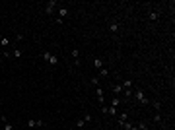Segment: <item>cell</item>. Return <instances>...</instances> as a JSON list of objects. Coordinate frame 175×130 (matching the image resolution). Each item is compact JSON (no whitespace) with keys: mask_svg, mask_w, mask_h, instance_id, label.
<instances>
[{"mask_svg":"<svg viewBox=\"0 0 175 130\" xmlns=\"http://www.w3.org/2000/svg\"><path fill=\"white\" fill-rule=\"evenodd\" d=\"M136 128H138V130H150V128H148V126H146V124H144V122H140V124H138Z\"/></svg>","mask_w":175,"mask_h":130,"instance_id":"24","label":"cell"},{"mask_svg":"<svg viewBox=\"0 0 175 130\" xmlns=\"http://www.w3.org/2000/svg\"><path fill=\"white\" fill-rule=\"evenodd\" d=\"M111 105H113V107H119V105H121V99H119V97L111 99Z\"/></svg>","mask_w":175,"mask_h":130,"instance_id":"18","label":"cell"},{"mask_svg":"<svg viewBox=\"0 0 175 130\" xmlns=\"http://www.w3.org/2000/svg\"><path fill=\"white\" fill-rule=\"evenodd\" d=\"M129 130H138V128H136V126H134V124H132V126H131V128H129Z\"/></svg>","mask_w":175,"mask_h":130,"instance_id":"25","label":"cell"},{"mask_svg":"<svg viewBox=\"0 0 175 130\" xmlns=\"http://www.w3.org/2000/svg\"><path fill=\"white\" fill-rule=\"evenodd\" d=\"M72 58H74V64L80 66V53H78V49H72Z\"/></svg>","mask_w":175,"mask_h":130,"instance_id":"9","label":"cell"},{"mask_svg":"<svg viewBox=\"0 0 175 130\" xmlns=\"http://www.w3.org/2000/svg\"><path fill=\"white\" fill-rule=\"evenodd\" d=\"M99 76L101 78H109V70H107V68H101V70H99Z\"/></svg>","mask_w":175,"mask_h":130,"instance_id":"14","label":"cell"},{"mask_svg":"<svg viewBox=\"0 0 175 130\" xmlns=\"http://www.w3.org/2000/svg\"><path fill=\"white\" fill-rule=\"evenodd\" d=\"M95 95H97V103L99 105H105V95H103V89H101V87L95 89Z\"/></svg>","mask_w":175,"mask_h":130,"instance_id":"6","label":"cell"},{"mask_svg":"<svg viewBox=\"0 0 175 130\" xmlns=\"http://www.w3.org/2000/svg\"><path fill=\"white\" fill-rule=\"evenodd\" d=\"M91 84H93L95 87H99V78H97V76H93V78H91Z\"/></svg>","mask_w":175,"mask_h":130,"instance_id":"22","label":"cell"},{"mask_svg":"<svg viewBox=\"0 0 175 130\" xmlns=\"http://www.w3.org/2000/svg\"><path fill=\"white\" fill-rule=\"evenodd\" d=\"M93 66H95L97 70H101V68H103V60H101V58H93Z\"/></svg>","mask_w":175,"mask_h":130,"instance_id":"12","label":"cell"},{"mask_svg":"<svg viewBox=\"0 0 175 130\" xmlns=\"http://www.w3.org/2000/svg\"><path fill=\"white\" fill-rule=\"evenodd\" d=\"M82 119H84V122H91V115H89V113H84V117H82Z\"/></svg>","mask_w":175,"mask_h":130,"instance_id":"17","label":"cell"},{"mask_svg":"<svg viewBox=\"0 0 175 130\" xmlns=\"http://www.w3.org/2000/svg\"><path fill=\"white\" fill-rule=\"evenodd\" d=\"M121 91H123V86H121V84L113 86V93H121Z\"/></svg>","mask_w":175,"mask_h":130,"instance_id":"16","label":"cell"},{"mask_svg":"<svg viewBox=\"0 0 175 130\" xmlns=\"http://www.w3.org/2000/svg\"><path fill=\"white\" fill-rule=\"evenodd\" d=\"M127 120H129V115H127V113H121V115H119V124L127 122Z\"/></svg>","mask_w":175,"mask_h":130,"instance_id":"13","label":"cell"},{"mask_svg":"<svg viewBox=\"0 0 175 130\" xmlns=\"http://www.w3.org/2000/svg\"><path fill=\"white\" fill-rule=\"evenodd\" d=\"M121 86H123V89H132V86H134V82H132V80H125V82H123Z\"/></svg>","mask_w":175,"mask_h":130,"instance_id":"10","label":"cell"},{"mask_svg":"<svg viewBox=\"0 0 175 130\" xmlns=\"http://www.w3.org/2000/svg\"><path fill=\"white\" fill-rule=\"evenodd\" d=\"M41 58H43L45 62H49L53 68H56V66H58V56H56V54H53V53H47V51H45V53H41Z\"/></svg>","mask_w":175,"mask_h":130,"instance_id":"1","label":"cell"},{"mask_svg":"<svg viewBox=\"0 0 175 130\" xmlns=\"http://www.w3.org/2000/svg\"><path fill=\"white\" fill-rule=\"evenodd\" d=\"M25 124H27V128H41V126H45V120H41V119H29Z\"/></svg>","mask_w":175,"mask_h":130,"instance_id":"4","label":"cell"},{"mask_svg":"<svg viewBox=\"0 0 175 130\" xmlns=\"http://www.w3.org/2000/svg\"><path fill=\"white\" fill-rule=\"evenodd\" d=\"M152 107L156 109V111H160V109H162V103H160V101H152Z\"/></svg>","mask_w":175,"mask_h":130,"instance_id":"20","label":"cell"},{"mask_svg":"<svg viewBox=\"0 0 175 130\" xmlns=\"http://www.w3.org/2000/svg\"><path fill=\"white\" fill-rule=\"evenodd\" d=\"M148 20H152V22H158V20H160V12H158V10H152L150 14H148Z\"/></svg>","mask_w":175,"mask_h":130,"instance_id":"7","label":"cell"},{"mask_svg":"<svg viewBox=\"0 0 175 130\" xmlns=\"http://www.w3.org/2000/svg\"><path fill=\"white\" fill-rule=\"evenodd\" d=\"M0 130H14V126H12L10 122H4V126H2Z\"/></svg>","mask_w":175,"mask_h":130,"instance_id":"21","label":"cell"},{"mask_svg":"<svg viewBox=\"0 0 175 130\" xmlns=\"http://www.w3.org/2000/svg\"><path fill=\"white\" fill-rule=\"evenodd\" d=\"M68 16H70V10H68L66 6H60V8H58V18L55 20V23H58V25H60V23L64 22Z\"/></svg>","mask_w":175,"mask_h":130,"instance_id":"2","label":"cell"},{"mask_svg":"<svg viewBox=\"0 0 175 130\" xmlns=\"http://www.w3.org/2000/svg\"><path fill=\"white\" fill-rule=\"evenodd\" d=\"M109 31L111 33H117V31H119V22H111L109 23Z\"/></svg>","mask_w":175,"mask_h":130,"instance_id":"11","label":"cell"},{"mask_svg":"<svg viewBox=\"0 0 175 130\" xmlns=\"http://www.w3.org/2000/svg\"><path fill=\"white\" fill-rule=\"evenodd\" d=\"M76 126H78V128H84V126H86L84 119H78V120H76Z\"/></svg>","mask_w":175,"mask_h":130,"instance_id":"19","label":"cell"},{"mask_svg":"<svg viewBox=\"0 0 175 130\" xmlns=\"http://www.w3.org/2000/svg\"><path fill=\"white\" fill-rule=\"evenodd\" d=\"M132 93H134L132 89H125V97H129V99H131V97H132Z\"/></svg>","mask_w":175,"mask_h":130,"instance_id":"23","label":"cell"},{"mask_svg":"<svg viewBox=\"0 0 175 130\" xmlns=\"http://www.w3.org/2000/svg\"><path fill=\"white\" fill-rule=\"evenodd\" d=\"M12 56H14V58H20V56H22V51H20V49H14V51H12Z\"/></svg>","mask_w":175,"mask_h":130,"instance_id":"15","label":"cell"},{"mask_svg":"<svg viewBox=\"0 0 175 130\" xmlns=\"http://www.w3.org/2000/svg\"><path fill=\"white\" fill-rule=\"evenodd\" d=\"M0 47H2V49H8V47H10V37H0Z\"/></svg>","mask_w":175,"mask_h":130,"instance_id":"8","label":"cell"},{"mask_svg":"<svg viewBox=\"0 0 175 130\" xmlns=\"http://www.w3.org/2000/svg\"><path fill=\"white\" fill-rule=\"evenodd\" d=\"M56 6H58V0H49L45 4V14H53L56 10Z\"/></svg>","mask_w":175,"mask_h":130,"instance_id":"5","label":"cell"},{"mask_svg":"<svg viewBox=\"0 0 175 130\" xmlns=\"http://www.w3.org/2000/svg\"><path fill=\"white\" fill-rule=\"evenodd\" d=\"M132 97L136 99V101H138L140 105H148V103H150V99L146 97V93H144L142 89H138V91H134V93H132Z\"/></svg>","mask_w":175,"mask_h":130,"instance_id":"3","label":"cell"}]
</instances>
